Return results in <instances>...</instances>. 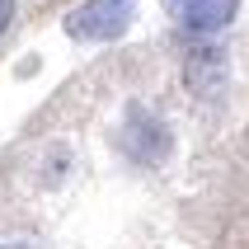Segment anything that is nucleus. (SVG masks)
Masks as SVG:
<instances>
[{"instance_id": "nucleus-1", "label": "nucleus", "mask_w": 249, "mask_h": 249, "mask_svg": "<svg viewBox=\"0 0 249 249\" xmlns=\"http://www.w3.org/2000/svg\"><path fill=\"white\" fill-rule=\"evenodd\" d=\"M132 19H137V0H85L66 19V33L75 42H108L118 33H127Z\"/></svg>"}, {"instance_id": "nucleus-2", "label": "nucleus", "mask_w": 249, "mask_h": 249, "mask_svg": "<svg viewBox=\"0 0 249 249\" xmlns=\"http://www.w3.org/2000/svg\"><path fill=\"white\" fill-rule=\"evenodd\" d=\"M118 146H123V155L137 160V165H160V160H169V127L160 123L155 113L132 104L123 132H118Z\"/></svg>"}, {"instance_id": "nucleus-3", "label": "nucleus", "mask_w": 249, "mask_h": 249, "mask_svg": "<svg viewBox=\"0 0 249 249\" xmlns=\"http://www.w3.org/2000/svg\"><path fill=\"white\" fill-rule=\"evenodd\" d=\"M165 14L188 38H212L240 14V0H165Z\"/></svg>"}, {"instance_id": "nucleus-4", "label": "nucleus", "mask_w": 249, "mask_h": 249, "mask_svg": "<svg viewBox=\"0 0 249 249\" xmlns=\"http://www.w3.org/2000/svg\"><path fill=\"white\" fill-rule=\"evenodd\" d=\"M10 19H14V0H0V33L10 28Z\"/></svg>"}, {"instance_id": "nucleus-5", "label": "nucleus", "mask_w": 249, "mask_h": 249, "mask_svg": "<svg viewBox=\"0 0 249 249\" xmlns=\"http://www.w3.org/2000/svg\"><path fill=\"white\" fill-rule=\"evenodd\" d=\"M0 249H28V245H19V240H14V245H0Z\"/></svg>"}]
</instances>
